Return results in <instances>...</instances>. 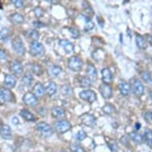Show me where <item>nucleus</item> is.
Here are the masks:
<instances>
[{"mask_svg": "<svg viewBox=\"0 0 152 152\" xmlns=\"http://www.w3.org/2000/svg\"><path fill=\"white\" fill-rule=\"evenodd\" d=\"M100 92L104 99H110L112 96V89L108 84H102L100 86Z\"/></svg>", "mask_w": 152, "mask_h": 152, "instance_id": "obj_12", "label": "nucleus"}, {"mask_svg": "<svg viewBox=\"0 0 152 152\" xmlns=\"http://www.w3.org/2000/svg\"><path fill=\"white\" fill-rule=\"evenodd\" d=\"M0 135L4 140H10L12 137V132L10 127L7 124H3L0 127Z\"/></svg>", "mask_w": 152, "mask_h": 152, "instance_id": "obj_14", "label": "nucleus"}, {"mask_svg": "<svg viewBox=\"0 0 152 152\" xmlns=\"http://www.w3.org/2000/svg\"><path fill=\"white\" fill-rule=\"evenodd\" d=\"M35 15H36V16H37V18H40L41 16H42L43 10L39 7L37 8V9L35 10Z\"/></svg>", "mask_w": 152, "mask_h": 152, "instance_id": "obj_41", "label": "nucleus"}, {"mask_svg": "<svg viewBox=\"0 0 152 152\" xmlns=\"http://www.w3.org/2000/svg\"><path fill=\"white\" fill-rule=\"evenodd\" d=\"M33 80H34L33 76L31 74H30V73L24 75L23 77L22 78V83H23V85L26 86V87H30V85H32Z\"/></svg>", "mask_w": 152, "mask_h": 152, "instance_id": "obj_25", "label": "nucleus"}, {"mask_svg": "<svg viewBox=\"0 0 152 152\" xmlns=\"http://www.w3.org/2000/svg\"><path fill=\"white\" fill-rule=\"evenodd\" d=\"M52 115L54 118H62L65 116V111L60 107H54L51 111Z\"/></svg>", "mask_w": 152, "mask_h": 152, "instance_id": "obj_20", "label": "nucleus"}, {"mask_svg": "<svg viewBox=\"0 0 152 152\" xmlns=\"http://www.w3.org/2000/svg\"><path fill=\"white\" fill-rule=\"evenodd\" d=\"M30 70L37 76H40L42 73V68L41 67V65L37 64H33L30 65Z\"/></svg>", "mask_w": 152, "mask_h": 152, "instance_id": "obj_30", "label": "nucleus"}, {"mask_svg": "<svg viewBox=\"0 0 152 152\" xmlns=\"http://www.w3.org/2000/svg\"><path fill=\"white\" fill-rule=\"evenodd\" d=\"M94 27V23L90 20L89 18H86V23H85V30H90Z\"/></svg>", "mask_w": 152, "mask_h": 152, "instance_id": "obj_38", "label": "nucleus"}, {"mask_svg": "<svg viewBox=\"0 0 152 152\" xmlns=\"http://www.w3.org/2000/svg\"><path fill=\"white\" fill-rule=\"evenodd\" d=\"M87 135H86V133H85V131H83V130H80L79 132L77 133V135H76V137L77 139V140L79 141H82L86 138Z\"/></svg>", "mask_w": 152, "mask_h": 152, "instance_id": "obj_37", "label": "nucleus"}, {"mask_svg": "<svg viewBox=\"0 0 152 152\" xmlns=\"http://www.w3.org/2000/svg\"><path fill=\"white\" fill-rule=\"evenodd\" d=\"M11 20L16 25H19L24 22V18L20 14H14L11 16Z\"/></svg>", "mask_w": 152, "mask_h": 152, "instance_id": "obj_28", "label": "nucleus"}, {"mask_svg": "<svg viewBox=\"0 0 152 152\" xmlns=\"http://www.w3.org/2000/svg\"><path fill=\"white\" fill-rule=\"evenodd\" d=\"M70 151H71V152H86L83 147L76 144L70 145Z\"/></svg>", "mask_w": 152, "mask_h": 152, "instance_id": "obj_34", "label": "nucleus"}, {"mask_svg": "<svg viewBox=\"0 0 152 152\" xmlns=\"http://www.w3.org/2000/svg\"><path fill=\"white\" fill-rule=\"evenodd\" d=\"M20 115L25 120L28 121V122H31V121H34L35 117L34 115H33L32 113L27 109H23L21 110Z\"/></svg>", "mask_w": 152, "mask_h": 152, "instance_id": "obj_19", "label": "nucleus"}, {"mask_svg": "<svg viewBox=\"0 0 152 152\" xmlns=\"http://www.w3.org/2000/svg\"><path fill=\"white\" fill-rule=\"evenodd\" d=\"M102 110L105 114H107V115H111V114L114 113V112H115V107L112 104H106L103 107Z\"/></svg>", "mask_w": 152, "mask_h": 152, "instance_id": "obj_29", "label": "nucleus"}, {"mask_svg": "<svg viewBox=\"0 0 152 152\" xmlns=\"http://www.w3.org/2000/svg\"><path fill=\"white\" fill-rule=\"evenodd\" d=\"M44 92H45V88H44L42 84L37 83L34 87V94L37 97H40L44 95Z\"/></svg>", "mask_w": 152, "mask_h": 152, "instance_id": "obj_21", "label": "nucleus"}, {"mask_svg": "<svg viewBox=\"0 0 152 152\" xmlns=\"http://www.w3.org/2000/svg\"><path fill=\"white\" fill-rule=\"evenodd\" d=\"M70 30H71V34H72V37L74 38H77L79 37V32L77 30H75V29H70Z\"/></svg>", "mask_w": 152, "mask_h": 152, "instance_id": "obj_42", "label": "nucleus"}, {"mask_svg": "<svg viewBox=\"0 0 152 152\" xmlns=\"http://www.w3.org/2000/svg\"><path fill=\"white\" fill-rule=\"evenodd\" d=\"M45 1H47V2L52 3V4H55V3H59V1H58V0H45Z\"/></svg>", "mask_w": 152, "mask_h": 152, "instance_id": "obj_46", "label": "nucleus"}, {"mask_svg": "<svg viewBox=\"0 0 152 152\" xmlns=\"http://www.w3.org/2000/svg\"><path fill=\"white\" fill-rule=\"evenodd\" d=\"M143 140L147 142L148 146H152V131L150 129H146L144 132V138Z\"/></svg>", "mask_w": 152, "mask_h": 152, "instance_id": "obj_27", "label": "nucleus"}, {"mask_svg": "<svg viewBox=\"0 0 152 152\" xmlns=\"http://www.w3.org/2000/svg\"><path fill=\"white\" fill-rule=\"evenodd\" d=\"M23 100L24 104H26L30 107H34L37 104V96L34 93L30 92H28L24 94L23 97Z\"/></svg>", "mask_w": 152, "mask_h": 152, "instance_id": "obj_8", "label": "nucleus"}, {"mask_svg": "<svg viewBox=\"0 0 152 152\" xmlns=\"http://www.w3.org/2000/svg\"><path fill=\"white\" fill-rule=\"evenodd\" d=\"M62 72V69L60 66L58 65H52L49 69V73L50 76H52L53 77H57L61 74V72Z\"/></svg>", "mask_w": 152, "mask_h": 152, "instance_id": "obj_23", "label": "nucleus"}, {"mask_svg": "<svg viewBox=\"0 0 152 152\" xmlns=\"http://www.w3.org/2000/svg\"><path fill=\"white\" fill-rule=\"evenodd\" d=\"M118 87H119V90H120V93L123 96H128L129 95L130 91H131V86L125 80H120Z\"/></svg>", "mask_w": 152, "mask_h": 152, "instance_id": "obj_15", "label": "nucleus"}, {"mask_svg": "<svg viewBox=\"0 0 152 152\" xmlns=\"http://www.w3.org/2000/svg\"><path fill=\"white\" fill-rule=\"evenodd\" d=\"M7 58V53L3 50H0V60H6Z\"/></svg>", "mask_w": 152, "mask_h": 152, "instance_id": "obj_43", "label": "nucleus"}, {"mask_svg": "<svg viewBox=\"0 0 152 152\" xmlns=\"http://www.w3.org/2000/svg\"><path fill=\"white\" fill-rule=\"evenodd\" d=\"M108 145H109V148L111 149L112 152H115L116 151V149H117V146H116V143L115 142H108Z\"/></svg>", "mask_w": 152, "mask_h": 152, "instance_id": "obj_40", "label": "nucleus"}, {"mask_svg": "<svg viewBox=\"0 0 152 152\" xmlns=\"http://www.w3.org/2000/svg\"><path fill=\"white\" fill-rule=\"evenodd\" d=\"M68 66L72 71L77 72L81 69L83 66V61L77 56H72L68 61Z\"/></svg>", "mask_w": 152, "mask_h": 152, "instance_id": "obj_1", "label": "nucleus"}, {"mask_svg": "<svg viewBox=\"0 0 152 152\" xmlns=\"http://www.w3.org/2000/svg\"><path fill=\"white\" fill-rule=\"evenodd\" d=\"M135 42H136V45L141 50H145L147 48V42L143 37L141 36V35L137 34L136 35V37H135Z\"/></svg>", "mask_w": 152, "mask_h": 152, "instance_id": "obj_24", "label": "nucleus"}, {"mask_svg": "<svg viewBox=\"0 0 152 152\" xmlns=\"http://www.w3.org/2000/svg\"><path fill=\"white\" fill-rule=\"evenodd\" d=\"M86 73H87L88 77L92 81L96 80V79H97V71L96 69V67L91 63H88L87 65Z\"/></svg>", "mask_w": 152, "mask_h": 152, "instance_id": "obj_13", "label": "nucleus"}, {"mask_svg": "<svg viewBox=\"0 0 152 152\" xmlns=\"http://www.w3.org/2000/svg\"><path fill=\"white\" fill-rule=\"evenodd\" d=\"M131 88L132 89V92H134L136 96H140L143 94L144 92V87L142 82L138 79H133L132 80V85H131Z\"/></svg>", "mask_w": 152, "mask_h": 152, "instance_id": "obj_6", "label": "nucleus"}, {"mask_svg": "<svg viewBox=\"0 0 152 152\" xmlns=\"http://www.w3.org/2000/svg\"><path fill=\"white\" fill-rule=\"evenodd\" d=\"M46 92L50 96H52L57 92V85L53 81H50L46 87Z\"/></svg>", "mask_w": 152, "mask_h": 152, "instance_id": "obj_26", "label": "nucleus"}, {"mask_svg": "<svg viewBox=\"0 0 152 152\" xmlns=\"http://www.w3.org/2000/svg\"><path fill=\"white\" fill-rule=\"evenodd\" d=\"M17 80L14 76L10 74H7L4 77V85L8 88H13L15 87Z\"/></svg>", "mask_w": 152, "mask_h": 152, "instance_id": "obj_17", "label": "nucleus"}, {"mask_svg": "<svg viewBox=\"0 0 152 152\" xmlns=\"http://www.w3.org/2000/svg\"><path fill=\"white\" fill-rule=\"evenodd\" d=\"M80 119L81 123L88 126V127H93L96 124V120L95 116H93L91 114H88V113L83 114L80 117Z\"/></svg>", "mask_w": 152, "mask_h": 152, "instance_id": "obj_10", "label": "nucleus"}, {"mask_svg": "<svg viewBox=\"0 0 152 152\" xmlns=\"http://www.w3.org/2000/svg\"><path fill=\"white\" fill-rule=\"evenodd\" d=\"M8 34H9V30L7 28L0 25V39H4L6 37H7Z\"/></svg>", "mask_w": 152, "mask_h": 152, "instance_id": "obj_33", "label": "nucleus"}, {"mask_svg": "<svg viewBox=\"0 0 152 152\" xmlns=\"http://www.w3.org/2000/svg\"><path fill=\"white\" fill-rule=\"evenodd\" d=\"M146 118L152 123V112H147V114H146Z\"/></svg>", "mask_w": 152, "mask_h": 152, "instance_id": "obj_44", "label": "nucleus"}, {"mask_svg": "<svg viewBox=\"0 0 152 152\" xmlns=\"http://www.w3.org/2000/svg\"><path fill=\"white\" fill-rule=\"evenodd\" d=\"M61 92L63 95L65 96H69L72 93V88L69 85H64L61 88Z\"/></svg>", "mask_w": 152, "mask_h": 152, "instance_id": "obj_36", "label": "nucleus"}, {"mask_svg": "<svg viewBox=\"0 0 152 152\" xmlns=\"http://www.w3.org/2000/svg\"><path fill=\"white\" fill-rule=\"evenodd\" d=\"M54 127L57 132L61 133V134H63V133L68 132L71 128V124L66 120H62L55 123Z\"/></svg>", "mask_w": 152, "mask_h": 152, "instance_id": "obj_11", "label": "nucleus"}, {"mask_svg": "<svg viewBox=\"0 0 152 152\" xmlns=\"http://www.w3.org/2000/svg\"><path fill=\"white\" fill-rule=\"evenodd\" d=\"M12 123L15 125H18L19 124V120H18V119L17 117H15H15L12 118Z\"/></svg>", "mask_w": 152, "mask_h": 152, "instance_id": "obj_45", "label": "nucleus"}, {"mask_svg": "<svg viewBox=\"0 0 152 152\" xmlns=\"http://www.w3.org/2000/svg\"><path fill=\"white\" fill-rule=\"evenodd\" d=\"M61 152H65V151H61Z\"/></svg>", "mask_w": 152, "mask_h": 152, "instance_id": "obj_49", "label": "nucleus"}, {"mask_svg": "<svg viewBox=\"0 0 152 152\" xmlns=\"http://www.w3.org/2000/svg\"><path fill=\"white\" fill-rule=\"evenodd\" d=\"M80 83L83 88H90L92 85V81L88 77H84L81 78Z\"/></svg>", "mask_w": 152, "mask_h": 152, "instance_id": "obj_31", "label": "nucleus"}, {"mask_svg": "<svg viewBox=\"0 0 152 152\" xmlns=\"http://www.w3.org/2000/svg\"><path fill=\"white\" fill-rule=\"evenodd\" d=\"M13 97V93L10 92L9 88H0V104H3L7 102H12Z\"/></svg>", "mask_w": 152, "mask_h": 152, "instance_id": "obj_3", "label": "nucleus"}, {"mask_svg": "<svg viewBox=\"0 0 152 152\" xmlns=\"http://www.w3.org/2000/svg\"><path fill=\"white\" fill-rule=\"evenodd\" d=\"M150 96H151V99L152 100V91L151 92H150Z\"/></svg>", "mask_w": 152, "mask_h": 152, "instance_id": "obj_48", "label": "nucleus"}, {"mask_svg": "<svg viewBox=\"0 0 152 152\" xmlns=\"http://www.w3.org/2000/svg\"><path fill=\"white\" fill-rule=\"evenodd\" d=\"M80 98L86 102L92 104L96 100V94L92 90H84L80 92Z\"/></svg>", "mask_w": 152, "mask_h": 152, "instance_id": "obj_5", "label": "nucleus"}, {"mask_svg": "<svg viewBox=\"0 0 152 152\" xmlns=\"http://www.w3.org/2000/svg\"><path fill=\"white\" fill-rule=\"evenodd\" d=\"M129 137L131 138V140L133 141V142H135V143H137V144H140V143H142V140H143V138L141 135H140V133H138L136 132H131L129 134Z\"/></svg>", "mask_w": 152, "mask_h": 152, "instance_id": "obj_22", "label": "nucleus"}, {"mask_svg": "<svg viewBox=\"0 0 152 152\" xmlns=\"http://www.w3.org/2000/svg\"><path fill=\"white\" fill-rule=\"evenodd\" d=\"M11 2L17 8L22 7L23 5V0H11Z\"/></svg>", "mask_w": 152, "mask_h": 152, "instance_id": "obj_39", "label": "nucleus"}, {"mask_svg": "<svg viewBox=\"0 0 152 152\" xmlns=\"http://www.w3.org/2000/svg\"><path fill=\"white\" fill-rule=\"evenodd\" d=\"M102 79L105 84H110L112 80V74L108 68H104L102 69Z\"/></svg>", "mask_w": 152, "mask_h": 152, "instance_id": "obj_18", "label": "nucleus"}, {"mask_svg": "<svg viewBox=\"0 0 152 152\" xmlns=\"http://www.w3.org/2000/svg\"><path fill=\"white\" fill-rule=\"evenodd\" d=\"M10 71L14 76L16 77H19L23 74V66L19 61H15L10 63Z\"/></svg>", "mask_w": 152, "mask_h": 152, "instance_id": "obj_9", "label": "nucleus"}, {"mask_svg": "<svg viewBox=\"0 0 152 152\" xmlns=\"http://www.w3.org/2000/svg\"><path fill=\"white\" fill-rule=\"evenodd\" d=\"M36 128H37V131L40 132L42 135L45 136V137L51 136L53 134L52 127L45 122L38 123L37 126H36Z\"/></svg>", "mask_w": 152, "mask_h": 152, "instance_id": "obj_4", "label": "nucleus"}, {"mask_svg": "<svg viewBox=\"0 0 152 152\" xmlns=\"http://www.w3.org/2000/svg\"><path fill=\"white\" fill-rule=\"evenodd\" d=\"M140 126H141V125H140V124L137 123V124H136V127H135V128H136V130L140 129Z\"/></svg>", "mask_w": 152, "mask_h": 152, "instance_id": "obj_47", "label": "nucleus"}, {"mask_svg": "<svg viewBox=\"0 0 152 152\" xmlns=\"http://www.w3.org/2000/svg\"><path fill=\"white\" fill-rule=\"evenodd\" d=\"M59 45H60V46L62 48L63 50H65V52L66 53H71L73 52L74 47H73V45L69 41L66 40V39L61 40L59 42Z\"/></svg>", "mask_w": 152, "mask_h": 152, "instance_id": "obj_16", "label": "nucleus"}, {"mask_svg": "<svg viewBox=\"0 0 152 152\" xmlns=\"http://www.w3.org/2000/svg\"><path fill=\"white\" fill-rule=\"evenodd\" d=\"M11 47L17 54L23 55L25 53V47L23 45V41L19 37H16L13 39L11 42Z\"/></svg>", "mask_w": 152, "mask_h": 152, "instance_id": "obj_2", "label": "nucleus"}, {"mask_svg": "<svg viewBox=\"0 0 152 152\" xmlns=\"http://www.w3.org/2000/svg\"><path fill=\"white\" fill-rule=\"evenodd\" d=\"M30 51L33 56H38L44 53V46L37 41H33L30 45Z\"/></svg>", "mask_w": 152, "mask_h": 152, "instance_id": "obj_7", "label": "nucleus"}, {"mask_svg": "<svg viewBox=\"0 0 152 152\" xmlns=\"http://www.w3.org/2000/svg\"><path fill=\"white\" fill-rule=\"evenodd\" d=\"M29 37L31 38L33 41H37V39L39 38V34L36 30H30L28 33Z\"/></svg>", "mask_w": 152, "mask_h": 152, "instance_id": "obj_35", "label": "nucleus"}, {"mask_svg": "<svg viewBox=\"0 0 152 152\" xmlns=\"http://www.w3.org/2000/svg\"><path fill=\"white\" fill-rule=\"evenodd\" d=\"M141 77H142V78L143 79V80L146 81L147 84H151V85H152V77L150 72H142V73H141Z\"/></svg>", "mask_w": 152, "mask_h": 152, "instance_id": "obj_32", "label": "nucleus"}]
</instances>
